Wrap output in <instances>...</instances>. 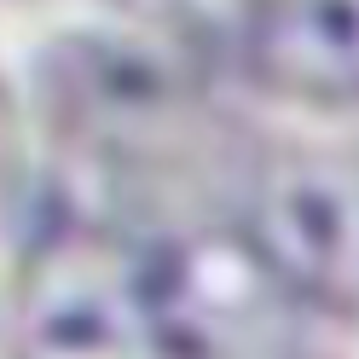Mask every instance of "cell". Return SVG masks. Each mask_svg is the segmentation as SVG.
Listing matches in <instances>:
<instances>
[{"label":"cell","instance_id":"cell-1","mask_svg":"<svg viewBox=\"0 0 359 359\" xmlns=\"http://www.w3.org/2000/svg\"><path fill=\"white\" fill-rule=\"evenodd\" d=\"M145 359H278V278L243 232H163L133 243Z\"/></svg>","mask_w":359,"mask_h":359},{"label":"cell","instance_id":"cell-2","mask_svg":"<svg viewBox=\"0 0 359 359\" xmlns=\"http://www.w3.org/2000/svg\"><path fill=\"white\" fill-rule=\"evenodd\" d=\"M243 238L284 296L325 313H359V163L296 151L250 186Z\"/></svg>","mask_w":359,"mask_h":359},{"label":"cell","instance_id":"cell-3","mask_svg":"<svg viewBox=\"0 0 359 359\" xmlns=\"http://www.w3.org/2000/svg\"><path fill=\"white\" fill-rule=\"evenodd\" d=\"M238 53L302 104H359V0H250Z\"/></svg>","mask_w":359,"mask_h":359},{"label":"cell","instance_id":"cell-4","mask_svg":"<svg viewBox=\"0 0 359 359\" xmlns=\"http://www.w3.org/2000/svg\"><path fill=\"white\" fill-rule=\"evenodd\" d=\"M12 168H18V110L0 87V197L12 191Z\"/></svg>","mask_w":359,"mask_h":359}]
</instances>
